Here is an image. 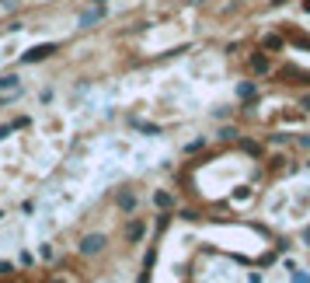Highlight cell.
<instances>
[{
    "label": "cell",
    "mask_w": 310,
    "mask_h": 283,
    "mask_svg": "<svg viewBox=\"0 0 310 283\" xmlns=\"http://www.w3.org/2000/svg\"><path fill=\"white\" fill-rule=\"evenodd\" d=\"M105 234H87L84 242H80V255H101V248H105Z\"/></svg>",
    "instance_id": "6da1fadb"
},
{
    "label": "cell",
    "mask_w": 310,
    "mask_h": 283,
    "mask_svg": "<svg viewBox=\"0 0 310 283\" xmlns=\"http://www.w3.org/2000/svg\"><path fill=\"white\" fill-rule=\"evenodd\" d=\"M56 53V46L49 42V46H35L32 53H25V63H39V60H45V56H53Z\"/></svg>",
    "instance_id": "7a4b0ae2"
},
{
    "label": "cell",
    "mask_w": 310,
    "mask_h": 283,
    "mask_svg": "<svg viewBox=\"0 0 310 283\" xmlns=\"http://www.w3.org/2000/svg\"><path fill=\"white\" fill-rule=\"evenodd\" d=\"M261 46H265V49H279V46H282V39H279V35H269Z\"/></svg>",
    "instance_id": "52a82bcc"
},
{
    "label": "cell",
    "mask_w": 310,
    "mask_h": 283,
    "mask_svg": "<svg viewBox=\"0 0 310 283\" xmlns=\"http://www.w3.org/2000/svg\"><path fill=\"white\" fill-rule=\"evenodd\" d=\"M53 283H59V280H53Z\"/></svg>",
    "instance_id": "8fae6325"
},
{
    "label": "cell",
    "mask_w": 310,
    "mask_h": 283,
    "mask_svg": "<svg viewBox=\"0 0 310 283\" xmlns=\"http://www.w3.org/2000/svg\"><path fill=\"white\" fill-rule=\"evenodd\" d=\"M118 206H122V210H133V206H136V200H133V196H129V192H126V196L118 200Z\"/></svg>",
    "instance_id": "ba28073f"
},
{
    "label": "cell",
    "mask_w": 310,
    "mask_h": 283,
    "mask_svg": "<svg viewBox=\"0 0 310 283\" xmlns=\"http://www.w3.org/2000/svg\"><path fill=\"white\" fill-rule=\"evenodd\" d=\"M251 70H254V74H269V70H272L269 56H265L261 49H258V53H254V56H251Z\"/></svg>",
    "instance_id": "3957f363"
},
{
    "label": "cell",
    "mask_w": 310,
    "mask_h": 283,
    "mask_svg": "<svg viewBox=\"0 0 310 283\" xmlns=\"http://www.w3.org/2000/svg\"><path fill=\"white\" fill-rule=\"evenodd\" d=\"M7 88H11V91H18V77H14V74L0 77V91H7Z\"/></svg>",
    "instance_id": "8992f818"
},
{
    "label": "cell",
    "mask_w": 310,
    "mask_h": 283,
    "mask_svg": "<svg viewBox=\"0 0 310 283\" xmlns=\"http://www.w3.org/2000/svg\"><path fill=\"white\" fill-rule=\"evenodd\" d=\"M296 283H310V276L307 273H296Z\"/></svg>",
    "instance_id": "9c48e42d"
},
{
    "label": "cell",
    "mask_w": 310,
    "mask_h": 283,
    "mask_svg": "<svg viewBox=\"0 0 310 283\" xmlns=\"http://www.w3.org/2000/svg\"><path fill=\"white\" fill-rule=\"evenodd\" d=\"M303 108H307V112H310V95H307V98H303Z\"/></svg>",
    "instance_id": "30bf717a"
},
{
    "label": "cell",
    "mask_w": 310,
    "mask_h": 283,
    "mask_svg": "<svg viewBox=\"0 0 310 283\" xmlns=\"http://www.w3.org/2000/svg\"><path fill=\"white\" fill-rule=\"evenodd\" d=\"M143 231H147V224H143V221H133L129 227H126V238H129V242H139V238H143Z\"/></svg>",
    "instance_id": "277c9868"
},
{
    "label": "cell",
    "mask_w": 310,
    "mask_h": 283,
    "mask_svg": "<svg viewBox=\"0 0 310 283\" xmlns=\"http://www.w3.org/2000/svg\"><path fill=\"white\" fill-rule=\"evenodd\" d=\"M154 203L160 206V210H171V206H175V196H171V192H157Z\"/></svg>",
    "instance_id": "5b68a950"
}]
</instances>
